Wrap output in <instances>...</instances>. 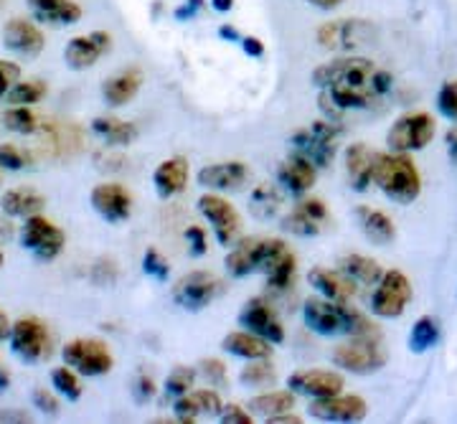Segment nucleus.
Here are the masks:
<instances>
[{"label":"nucleus","mask_w":457,"mask_h":424,"mask_svg":"<svg viewBox=\"0 0 457 424\" xmlns=\"http://www.w3.org/2000/svg\"><path fill=\"white\" fill-rule=\"evenodd\" d=\"M392 74L361 56H343L312 71V84L323 89L320 104L330 117L345 110H363L392 89Z\"/></svg>","instance_id":"nucleus-1"},{"label":"nucleus","mask_w":457,"mask_h":424,"mask_svg":"<svg viewBox=\"0 0 457 424\" xmlns=\"http://www.w3.org/2000/svg\"><path fill=\"white\" fill-rule=\"evenodd\" d=\"M303 320L318 336H371L378 338V328L361 312L345 308L328 297H308L303 305Z\"/></svg>","instance_id":"nucleus-2"},{"label":"nucleus","mask_w":457,"mask_h":424,"mask_svg":"<svg viewBox=\"0 0 457 424\" xmlns=\"http://www.w3.org/2000/svg\"><path fill=\"white\" fill-rule=\"evenodd\" d=\"M374 180L381 186L384 196H389L396 204H411L422 191V179L417 173V165L402 153L378 155Z\"/></svg>","instance_id":"nucleus-3"},{"label":"nucleus","mask_w":457,"mask_h":424,"mask_svg":"<svg viewBox=\"0 0 457 424\" xmlns=\"http://www.w3.org/2000/svg\"><path fill=\"white\" fill-rule=\"evenodd\" d=\"M287 252V246L282 239H272V237H252V239H242L227 254V272L231 278H246L254 272H267L275 262Z\"/></svg>","instance_id":"nucleus-4"},{"label":"nucleus","mask_w":457,"mask_h":424,"mask_svg":"<svg viewBox=\"0 0 457 424\" xmlns=\"http://www.w3.org/2000/svg\"><path fill=\"white\" fill-rule=\"evenodd\" d=\"M341 137V128L333 122H315L305 130H297L293 135V147L297 155L308 158L318 170L328 168L336 158V143Z\"/></svg>","instance_id":"nucleus-5"},{"label":"nucleus","mask_w":457,"mask_h":424,"mask_svg":"<svg viewBox=\"0 0 457 424\" xmlns=\"http://www.w3.org/2000/svg\"><path fill=\"white\" fill-rule=\"evenodd\" d=\"M333 363L353 374H374L386 363V351L378 338L356 336L353 341L343 343L333 351Z\"/></svg>","instance_id":"nucleus-6"},{"label":"nucleus","mask_w":457,"mask_h":424,"mask_svg":"<svg viewBox=\"0 0 457 424\" xmlns=\"http://www.w3.org/2000/svg\"><path fill=\"white\" fill-rule=\"evenodd\" d=\"M8 338H11L13 353L26 363L46 361L51 356V348H54L51 330L38 318H21L16 326L11 328Z\"/></svg>","instance_id":"nucleus-7"},{"label":"nucleus","mask_w":457,"mask_h":424,"mask_svg":"<svg viewBox=\"0 0 457 424\" xmlns=\"http://www.w3.org/2000/svg\"><path fill=\"white\" fill-rule=\"evenodd\" d=\"M66 366L82 376H104L112 371L114 359L110 348L97 338H77L69 341L62 351Z\"/></svg>","instance_id":"nucleus-8"},{"label":"nucleus","mask_w":457,"mask_h":424,"mask_svg":"<svg viewBox=\"0 0 457 424\" xmlns=\"http://www.w3.org/2000/svg\"><path fill=\"white\" fill-rule=\"evenodd\" d=\"M221 290H224V285L209 272H191V275L180 278L173 285V300L183 311L198 312L209 308L213 300L221 295Z\"/></svg>","instance_id":"nucleus-9"},{"label":"nucleus","mask_w":457,"mask_h":424,"mask_svg":"<svg viewBox=\"0 0 457 424\" xmlns=\"http://www.w3.org/2000/svg\"><path fill=\"white\" fill-rule=\"evenodd\" d=\"M435 137V120L427 112H411L399 117L386 135V143L394 153L422 150Z\"/></svg>","instance_id":"nucleus-10"},{"label":"nucleus","mask_w":457,"mask_h":424,"mask_svg":"<svg viewBox=\"0 0 457 424\" xmlns=\"http://www.w3.org/2000/svg\"><path fill=\"white\" fill-rule=\"evenodd\" d=\"M64 231L56 227V224H51L49 219L38 216V213L29 216L23 229H21V245L26 246L29 252H33L38 260H54V257H59L62 249H64Z\"/></svg>","instance_id":"nucleus-11"},{"label":"nucleus","mask_w":457,"mask_h":424,"mask_svg":"<svg viewBox=\"0 0 457 424\" xmlns=\"http://www.w3.org/2000/svg\"><path fill=\"white\" fill-rule=\"evenodd\" d=\"M409 300H411L409 279L399 270H392L378 279V287L371 297V312L378 318H399L409 305Z\"/></svg>","instance_id":"nucleus-12"},{"label":"nucleus","mask_w":457,"mask_h":424,"mask_svg":"<svg viewBox=\"0 0 457 424\" xmlns=\"http://www.w3.org/2000/svg\"><path fill=\"white\" fill-rule=\"evenodd\" d=\"M198 212L213 227V234H216L219 245L231 246L237 242L242 221H239L237 209L228 204L227 198L216 196V194H204V196L198 198Z\"/></svg>","instance_id":"nucleus-13"},{"label":"nucleus","mask_w":457,"mask_h":424,"mask_svg":"<svg viewBox=\"0 0 457 424\" xmlns=\"http://www.w3.org/2000/svg\"><path fill=\"white\" fill-rule=\"evenodd\" d=\"M374 36V26L366 21H333L318 29V44L330 51L361 49Z\"/></svg>","instance_id":"nucleus-14"},{"label":"nucleus","mask_w":457,"mask_h":424,"mask_svg":"<svg viewBox=\"0 0 457 424\" xmlns=\"http://www.w3.org/2000/svg\"><path fill=\"white\" fill-rule=\"evenodd\" d=\"M239 326L245 328V330H249V333L264 338V341H285V328L279 323L278 312H275V308H272L267 300H262V297L249 300L245 308H242V312H239Z\"/></svg>","instance_id":"nucleus-15"},{"label":"nucleus","mask_w":457,"mask_h":424,"mask_svg":"<svg viewBox=\"0 0 457 424\" xmlns=\"http://www.w3.org/2000/svg\"><path fill=\"white\" fill-rule=\"evenodd\" d=\"M112 46V36L107 31H92L87 36H77L66 44L64 62L74 71H84L89 66H95Z\"/></svg>","instance_id":"nucleus-16"},{"label":"nucleus","mask_w":457,"mask_h":424,"mask_svg":"<svg viewBox=\"0 0 457 424\" xmlns=\"http://www.w3.org/2000/svg\"><path fill=\"white\" fill-rule=\"evenodd\" d=\"M328 227V209L320 198H305L282 219V229L295 237H318Z\"/></svg>","instance_id":"nucleus-17"},{"label":"nucleus","mask_w":457,"mask_h":424,"mask_svg":"<svg viewBox=\"0 0 457 424\" xmlns=\"http://www.w3.org/2000/svg\"><path fill=\"white\" fill-rule=\"evenodd\" d=\"M311 417L320 422H361L366 417V402L361 396H323L311 404Z\"/></svg>","instance_id":"nucleus-18"},{"label":"nucleus","mask_w":457,"mask_h":424,"mask_svg":"<svg viewBox=\"0 0 457 424\" xmlns=\"http://www.w3.org/2000/svg\"><path fill=\"white\" fill-rule=\"evenodd\" d=\"M287 387L295 394L323 399V396H336L343 392V376L336 371H323V369H303L287 378Z\"/></svg>","instance_id":"nucleus-19"},{"label":"nucleus","mask_w":457,"mask_h":424,"mask_svg":"<svg viewBox=\"0 0 457 424\" xmlns=\"http://www.w3.org/2000/svg\"><path fill=\"white\" fill-rule=\"evenodd\" d=\"M89 198H92V209L107 221H125L132 212L130 191L120 183H99Z\"/></svg>","instance_id":"nucleus-20"},{"label":"nucleus","mask_w":457,"mask_h":424,"mask_svg":"<svg viewBox=\"0 0 457 424\" xmlns=\"http://www.w3.org/2000/svg\"><path fill=\"white\" fill-rule=\"evenodd\" d=\"M3 44H5V49L13 51L18 56L31 59L44 51V33L26 18H11L3 29Z\"/></svg>","instance_id":"nucleus-21"},{"label":"nucleus","mask_w":457,"mask_h":424,"mask_svg":"<svg viewBox=\"0 0 457 424\" xmlns=\"http://www.w3.org/2000/svg\"><path fill=\"white\" fill-rule=\"evenodd\" d=\"M252 180L249 165L239 161H228V163H213L201 168L198 183L204 188H219V191H239Z\"/></svg>","instance_id":"nucleus-22"},{"label":"nucleus","mask_w":457,"mask_h":424,"mask_svg":"<svg viewBox=\"0 0 457 424\" xmlns=\"http://www.w3.org/2000/svg\"><path fill=\"white\" fill-rule=\"evenodd\" d=\"M278 180L279 186H282L285 191H290L293 196H305L312 186H315V180H318V168H315L308 158L293 153L287 161L279 163Z\"/></svg>","instance_id":"nucleus-23"},{"label":"nucleus","mask_w":457,"mask_h":424,"mask_svg":"<svg viewBox=\"0 0 457 424\" xmlns=\"http://www.w3.org/2000/svg\"><path fill=\"white\" fill-rule=\"evenodd\" d=\"M376 161H378V153H374L369 145L363 143H353V145L345 150V176L353 191L363 194L376 173Z\"/></svg>","instance_id":"nucleus-24"},{"label":"nucleus","mask_w":457,"mask_h":424,"mask_svg":"<svg viewBox=\"0 0 457 424\" xmlns=\"http://www.w3.org/2000/svg\"><path fill=\"white\" fill-rule=\"evenodd\" d=\"M308 279L318 293L328 300H336V303H348L356 295V279H351L341 270L315 267V270H311Z\"/></svg>","instance_id":"nucleus-25"},{"label":"nucleus","mask_w":457,"mask_h":424,"mask_svg":"<svg viewBox=\"0 0 457 424\" xmlns=\"http://www.w3.org/2000/svg\"><path fill=\"white\" fill-rule=\"evenodd\" d=\"M173 412L180 422H196L201 417H216L221 412V399L212 389H198V392L179 396L173 404Z\"/></svg>","instance_id":"nucleus-26"},{"label":"nucleus","mask_w":457,"mask_h":424,"mask_svg":"<svg viewBox=\"0 0 457 424\" xmlns=\"http://www.w3.org/2000/svg\"><path fill=\"white\" fill-rule=\"evenodd\" d=\"M33 18L46 26H71L82 18V5L74 0H29Z\"/></svg>","instance_id":"nucleus-27"},{"label":"nucleus","mask_w":457,"mask_h":424,"mask_svg":"<svg viewBox=\"0 0 457 424\" xmlns=\"http://www.w3.org/2000/svg\"><path fill=\"white\" fill-rule=\"evenodd\" d=\"M153 183L158 196L170 198L183 194V188L188 186V161L186 158H168L155 168Z\"/></svg>","instance_id":"nucleus-28"},{"label":"nucleus","mask_w":457,"mask_h":424,"mask_svg":"<svg viewBox=\"0 0 457 424\" xmlns=\"http://www.w3.org/2000/svg\"><path fill=\"white\" fill-rule=\"evenodd\" d=\"M140 84H143L140 69H135V66L122 69L120 74H114V77H110L107 82L102 84V97L112 107H122L130 99H135V95L140 92Z\"/></svg>","instance_id":"nucleus-29"},{"label":"nucleus","mask_w":457,"mask_h":424,"mask_svg":"<svg viewBox=\"0 0 457 424\" xmlns=\"http://www.w3.org/2000/svg\"><path fill=\"white\" fill-rule=\"evenodd\" d=\"M0 206H3V213H8V216L29 219V216L44 212L46 198L41 196L38 191H33V188H13V191H8L5 196L0 198Z\"/></svg>","instance_id":"nucleus-30"},{"label":"nucleus","mask_w":457,"mask_h":424,"mask_svg":"<svg viewBox=\"0 0 457 424\" xmlns=\"http://www.w3.org/2000/svg\"><path fill=\"white\" fill-rule=\"evenodd\" d=\"M221 348L228 351L231 356H239V359H267L272 353V343L264 341L254 333H228L227 338L221 341Z\"/></svg>","instance_id":"nucleus-31"},{"label":"nucleus","mask_w":457,"mask_h":424,"mask_svg":"<svg viewBox=\"0 0 457 424\" xmlns=\"http://www.w3.org/2000/svg\"><path fill=\"white\" fill-rule=\"evenodd\" d=\"M282 201H285V196L275 183H260L249 196V213L260 221H270L279 213Z\"/></svg>","instance_id":"nucleus-32"},{"label":"nucleus","mask_w":457,"mask_h":424,"mask_svg":"<svg viewBox=\"0 0 457 424\" xmlns=\"http://www.w3.org/2000/svg\"><path fill=\"white\" fill-rule=\"evenodd\" d=\"M359 224L363 237L374 245H389L394 239V224L386 213L374 212L369 206H359Z\"/></svg>","instance_id":"nucleus-33"},{"label":"nucleus","mask_w":457,"mask_h":424,"mask_svg":"<svg viewBox=\"0 0 457 424\" xmlns=\"http://www.w3.org/2000/svg\"><path fill=\"white\" fill-rule=\"evenodd\" d=\"M92 132L102 137L107 145H130L132 140L137 137L135 125L117 120V117H95L92 120Z\"/></svg>","instance_id":"nucleus-34"},{"label":"nucleus","mask_w":457,"mask_h":424,"mask_svg":"<svg viewBox=\"0 0 457 424\" xmlns=\"http://www.w3.org/2000/svg\"><path fill=\"white\" fill-rule=\"evenodd\" d=\"M341 272H345L351 279H356L361 285H378V279L384 278L378 262L371 257H361V254H351L341 260Z\"/></svg>","instance_id":"nucleus-35"},{"label":"nucleus","mask_w":457,"mask_h":424,"mask_svg":"<svg viewBox=\"0 0 457 424\" xmlns=\"http://www.w3.org/2000/svg\"><path fill=\"white\" fill-rule=\"evenodd\" d=\"M295 407V394L290 392H267L249 399V412L260 414L264 420L270 417H278V414H285Z\"/></svg>","instance_id":"nucleus-36"},{"label":"nucleus","mask_w":457,"mask_h":424,"mask_svg":"<svg viewBox=\"0 0 457 424\" xmlns=\"http://www.w3.org/2000/svg\"><path fill=\"white\" fill-rule=\"evenodd\" d=\"M295 267H297V262L290 254V249L279 257L264 275H267V290H272V293H287L290 287H293L295 282Z\"/></svg>","instance_id":"nucleus-37"},{"label":"nucleus","mask_w":457,"mask_h":424,"mask_svg":"<svg viewBox=\"0 0 457 424\" xmlns=\"http://www.w3.org/2000/svg\"><path fill=\"white\" fill-rule=\"evenodd\" d=\"M437 341H440V330H437V323L432 318H420L409 333L411 353H425L427 348H432Z\"/></svg>","instance_id":"nucleus-38"},{"label":"nucleus","mask_w":457,"mask_h":424,"mask_svg":"<svg viewBox=\"0 0 457 424\" xmlns=\"http://www.w3.org/2000/svg\"><path fill=\"white\" fill-rule=\"evenodd\" d=\"M3 125L18 135H33L38 130V117L26 104H13V110L3 114Z\"/></svg>","instance_id":"nucleus-39"},{"label":"nucleus","mask_w":457,"mask_h":424,"mask_svg":"<svg viewBox=\"0 0 457 424\" xmlns=\"http://www.w3.org/2000/svg\"><path fill=\"white\" fill-rule=\"evenodd\" d=\"M46 97V84L44 82H16L11 87V92L5 95L8 104H36Z\"/></svg>","instance_id":"nucleus-40"},{"label":"nucleus","mask_w":457,"mask_h":424,"mask_svg":"<svg viewBox=\"0 0 457 424\" xmlns=\"http://www.w3.org/2000/svg\"><path fill=\"white\" fill-rule=\"evenodd\" d=\"M51 384H54V389L66 396L69 402H77V399H82V384H79V378L74 376V371H69V369H54L51 371Z\"/></svg>","instance_id":"nucleus-41"},{"label":"nucleus","mask_w":457,"mask_h":424,"mask_svg":"<svg viewBox=\"0 0 457 424\" xmlns=\"http://www.w3.org/2000/svg\"><path fill=\"white\" fill-rule=\"evenodd\" d=\"M239 381L245 387H267L270 381H275V369L264 359H252V363L239 374Z\"/></svg>","instance_id":"nucleus-42"},{"label":"nucleus","mask_w":457,"mask_h":424,"mask_svg":"<svg viewBox=\"0 0 457 424\" xmlns=\"http://www.w3.org/2000/svg\"><path fill=\"white\" fill-rule=\"evenodd\" d=\"M194 381H196L194 369L179 366V369H173V371L168 374V378H165V394H168L170 399H179V396H183V394L191 392Z\"/></svg>","instance_id":"nucleus-43"},{"label":"nucleus","mask_w":457,"mask_h":424,"mask_svg":"<svg viewBox=\"0 0 457 424\" xmlns=\"http://www.w3.org/2000/svg\"><path fill=\"white\" fill-rule=\"evenodd\" d=\"M33 161L26 150H21L18 145H0V168L5 170H23V168H31Z\"/></svg>","instance_id":"nucleus-44"},{"label":"nucleus","mask_w":457,"mask_h":424,"mask_svg":"<svg viewBox=\"0 0 457 424\" xmlns=\"http://www.w3.org/2000/svg\"><path fill=\"white\" fill-rule=\"evenodd\" d=\"M437 107L447 120H457V82L442 84L440 95H437Z\"/></svg>","instance_id":"nucleus-45"},{"label":"nucleus","mask_w":457,"mask_h":424,"mask_svg":"<svg viewBox=\"0 0 457 424\" xmlns=\"http://www.w3.org/2000/svg\"><path fill=\"white\" fill-rule=\"evenodd\" d=\"M143 270H145V275L155 279H168V272H170V267H168V262L158 254V249H147L145 257H143Z\"/></svg>","instance_id":"nucleus-46"},{"label":"nucleus","mask_w":457,"mask_h":424,"mask_svg":"<svg viewBox=\"0 0 457 424\" xmlns=\"http://www.w3.org/2000/svg\"><path fill=\"white\" fill-rule=\"evenodd\" d=\"M21 77V66L13 62H0V102L11 92V87L18 82Z\"/></svg>","instance_id":"nucleus-47"},{"label":"nucleus","mask_w":457,"mask_h":424,"mask_svg":"<svg viewBox=\"0 0 457 424\" xmlns=\"http://www.w3.org/2000/svg\"><path fill=\"white\" fill-rule=\"evenodd\" d=\"M132 392H135V402L137 404H145L155 396V381L145 374H137L135 384H132Z\"/></svg>","instance_id":"nucleus-48"},{"label":"nucleus","mask_w":457,"mask_h":424,"mask_svg":"<svg viewBox=\"0 0 457 424\" xmlns=\"http://www.w3.org/2000/svg\"><path fill=\"white\" fill-rule=\"evenodd\" d=\"M186 242L191 246V254L194 257H204L206 254V231L201 227L186 229Z\"/></svg>","instance_id":"nucleus-49"},{"label":"nucleus","mask_w":457,"mask_h":424,"mask_svg":"<svg viewBox=\"0 0 457 424\" xmlns=\"http://www.w3.org/2000/svg\"><path fill=\"white\" fill-rule=\"evenodd\" d=\"M33 404L41 409L44 414H51V417H56L59 414V402H56V396L46 389H33Z\"/></svg>","instance_id":"nucleus-50"},{"label":"nucleus","mask_w":457,"mask_h":424,"mask_svg":"<svg viewBox=\"0 0 457 424\" xmlns=\"http://www.w3.org/2000/svg\"><path fill=\"white\" fill-rule=\"evenodd\" d=\"M219 420L224 424H252V414L242 407H237V404H228V407H221Z\"/></svg>","instance_id":"nucleus-51"},{"label":"nucleus","mask_w":457,"mask_h":424,"mask_svg":"<svg viewBox=\"0 0 457 424\" xmlns=\"http://www.w3.org/2000/svg\"><path fill=\"white\" fill-rule=\"evenodd\" d=\"M201 369H204V376L209 378V381H216V384H221L224 378H227V366L221 363L219 359H204L201 361Z\"/></svg>","instance_id":"nucleus-52"},{"label":"nucleus","mask_w":457,"mask_h":424,"mask_svg":"<svg viewBox=\"0 0 457 424\" xmlns=\"http://www.w3.org/2000/svg\"><path fill=\"white\" fill-rule=\"evenodd\" d=\"M242 49H245L246 56H254V59H260L264 56V44H262L257 36H242Z\"/></svg>","instance_id":"nucleus-53"},{"label":"nucleus","mask_w":457,"mask_h":424,"mask_svg":"<svg viewBox=\"0 0 457 424\" xmlns=\"http://www.w3.org/2000/svg\"><path fill=\"white\" fill-rule=\"evenodd\" d=\"M31 422V414H26L23 409H3L0 412V424H23Z\"/></svg>","instance_id":"nucleus-54"},{"label":"nucleus","mask_w":457,"mask_h":424,"mask_svg":"<svg viewBox=\"0 0 457 424\" xmlns=\"http://www.w3.org/2000/svg\"><path fill=\"white\" fill-rule=\"evenodd\" d=\"M201 3H204V0H186V5L176 11V18H180V21H186V18H194L196 16L198 8H201Z\"/></svg>","instance_id":"nucleus-55"},{"label":"nucleus","mask_w":457,"mask_h":424,"mask_svg":"<svg viewBox=\"0 0 457 424\" xmlns=\"http://www.w3.org/2000/svg\"><path fill=\"white\" fill-rule=\"evenodd\" d=\"M447 153H450V161L457 165V128H453V130L447 132Z\"/></svg>","instance_id":"nucleus-56"},{"label":"nucleus","mask_w":457,"mask_h":424,"mask_svg":"<svg viewBox=\"0 0 457 424\" xmlns=\"http://www.w3.org/2000/svg\"><path fill=\"white\" fill-rule=\"evenodd\" d=\"M219 36H221L224 41H242V33L237 31L234 26H228V23L219 26Z\"/></svg>","instance_id":"nucleus-57"},{"label":"nucleus","mask_w":457,"mask_h":424,"mask_svg":"<svg viewBox=\"0 0 457 424\" xmlns=\"http://www.w3.org/2000/svg\"><path fill=\"white\" fill-rule=\"evenodd\" d=\"M267 422L270 424H300L303 420H300V417H295V414H290V412H285V414H278V417H270Z\"/></svg>","instance_id":"nucleus-58"},{"label":"nucleus","mask_w":457,"mask_h":424,"mask_svg":"<svg viewBox=\"0 0 457 424\" xmlns=\"http://www.w3.org/2000/svg\"><path fill=\"white\" fill-rule=\"evenodd\" d=\"M305 3H311V5L320 8V11H330V8H338L343 0H305Z\"/></svg>","instance_id":"nucleus-59"},{"label":"nucleus","mask_w":457,"mask_h":424,"mask_svg":"<svg viewBox=\"0 0 457 424\" xmlns=\"http://www.w3.org/2000/svg\"><path fill=\"white\" fill-rule=\"evenodd\" d=\"M212 8L219 11V13H227V11L234 8V0H212Z\"/></svg>","instance_id":"nucleus-60"},{"label":"nucleus","mask_w":457,"mask_h":424,"mask_svg":"<svg viewBox=\"0 0 457 424\" xmlns=\"http://www.w3.org/2000/svg\"><path fill=\"white\" fill-rule=\"evenodd\" d=\"M11 333V323H8V318H5V312H0V341L5 338Z\"/></svg>","instance_id":"nucleus-61"},{"label":"nucleus","mask_w":457,"mask_h":424,"mask_svg":"<svg viewBox=\"0 0 457 424\" xmlns=\"http://www.w3.org/2000/svg\"><path fill=\"white\" fill-rule=\"evenodd\" d=\"M11 384V378H8V374H5V369H3V363H0V392L5 389Z\"/></svg>","instance_id":"nucleus-62"},{"label":"nucleus","mask_w":457,"mask_h":424,"mask_svg":"<svg viewBox=\"0 0 457 424\" xmlns=\"http://www.w3.org/2000/svg\"><path fill=\"white\" fill-rule=\"evenodd\" d=\"M0 267H3V252H0Z\"/></svg>","instance_id":"nucleus-63"}]
</instances>
